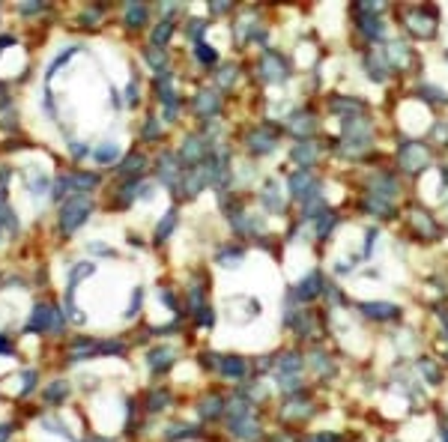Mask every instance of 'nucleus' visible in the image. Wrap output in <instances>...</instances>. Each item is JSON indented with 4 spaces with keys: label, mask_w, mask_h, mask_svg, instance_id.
<instances>
[{
    "label": "nucleus",
    "mask_w": 448,
    "mask_h": 442,
    "mask_svg": "<svg viewBox=\"0 0 448 442\" xmlns=\"http://www.w3.org/2000/svg\"><path fill=\"white\" fill-rule=\"evenodd\" d=\"M84 442H111V439H99V436H90V439H84Z\"/></svg>",
    "instance_id": "7c9ffc66"
},
{
    "label": "nucleus",
    "mask_w": 448,
    "mask_h": 442,
    "mask_svg": "<svg viewBox=\"0 0 448 442\" xmlns=\"http://www.w3.org/2000/svg\"><path fill=\"white\" fill-rule=\"evenodd\" d=\"M90 156H93V161H99V165H114V161L120 159V147H116L114 141H105V143H99Z\"/></svg>",
    "instance_id": "423d86ee"
},
{
    "label": "nucleus",
    "mask_w": 448,
    "mask_h": 442,
    "mask_svg": "<svg viewBox=\"0 0 448 442\" xmlns=\"http://www.w3.org/2000/svg\"><path fill=\"white\" fill-rule=\"evenodd\" d=\"M36 380H39V376H36V371H24L21 374V392H18V398H30V394L36 392Z\"/></svg>",
    "instance_id": "ddd939ff"
},
{
    "label": "nucleus",
    "mask_w": 448,
    "mask_h": 442,
    "mask_svg": "<svg viewBox=\"0 0 448 442\" xmlns=\"http://www.w3.org/2000/svg\"><path fill=\"white\" fill-rule=\"evenodd\" d=\"M12 436V425H0V442H9Z\"/></svg>",
    "instance_id": "a878e982"
},
{
    "label": "nucleus",
    "mask_w": 448,
    "mask_h": 442,
    "mask_svg": "<svg viewBox=\"0 0 448 442\" xmlns=\"http://www.w3.org/2000/svg\"><path fill=\"white\" fill-rule=\"evenodd\" d=\"M6 45H15V36H9V33H6V36H0V51H3Z\"/></svg>",
    "instance_id": "c85d7f7f"
},
{
    "label": "nucleus",
    "mask_w": 448,
    "mask_h": 442,
    "mask_svg": "<svg viewBox=\"0 0 448 442\" xmlns=\"http://www.w3.org/2000/svg\"><path fill=\"white\" fill-rule=\"evenodd\" d=\"M69 152H72V159H84V156H90L93 150H90L87 143H81V141H72V143H69Z\"/></svg>",
    "instance_id": "6ab92c4d"
},
{
    "label": "nucleus",
    "mask_w": 448,
    "mask_h": 442,
    "mask_svg": "<svg viewBox=\"0 0 448 442\" xmlns=\"http://www.w3.org/2000/svg\"><path fill=\"white\" fill-rule=\"evenodd\" d=\"M141 299H143V290L138 287V290L132 293V302H129V311H125V317H134V311L141 308Z\"/></svg>",
    "instance_id": "4be33fe9"
},
{
    "label": "nucleus",
    "mask_w": 448,
    "mask_h": 442,
    "mask_svg": "<svg viewBox=\"0 0 448 442\" xmlns=\"http://www.w3.org/2000/svg\"><path fill=\"white\" fill-rule=\"evenodd\" d=\"M174 224H176V212H174V210H170V212L165 215V219H161V221H159V228H156V239H159V242H161V239H165V237H167V233H170V230H174Z\"/></svg>",
    "instance_id": "4468645a"
},
{
    "label": "nucleus",
    "mask_w": 448,
    "mask_h": 442,
    "mask_svg": "<svg viewBox=\"0 0 448 442\" xmlns=\"http://www.w3.org/2000/svg\"><path fill=\"white\" fill-rule=\"evenodd\" d=\"M143 21H147V6L143 3H125V24L138 27Z\"/></svg>",
    "instance_id": "1a4fd4ad"
},
{
    "label": "nucleus",
    "mask_w": 448,
    "mask_h": 442,
    "mask_svg": "<svg viewBox=\"0 0 448 442\" xmlns=\"http://www.w3.org/2000/svg\"><path fill=\"white\" fill-rule=\"evenodd\" d=\"M125 96H129V105H134V102H138V99H134V96H138V84H134V81L129 84V90H125Z\"/></svg>",
    "instance_id": "393cba45"
},
{
    "label": "nucleus",
    "mask_w": 448,
    "mask_h": 442,
    "mask_svg": "<svg viewBox=\"0 0 448 442\" xmlns=\"http://www.w3.org/2000/svg\"><path fill=\"white\" fill-rule=\"evenodd\" d=\"M63 326H66V314L54 305H45V302H36L33 311H30V320H27V332L33 335H42V332H54L60 335Z\"/></svg>",
    "instance_id": "f03ea898"
},
{
    "label": "nucleus",
    "mask_w": 448,
    "mask_h": 442,
    "mask_svg": "<svg viewBox=\"0 0 448 442\" xmlns=\"http://www.w3.org/2000/svg\"><path fill=\"white\" fill-rule=\"evenodd\" d=\"M159 168H161V177H165V183L174 185V179H176V165H174V159L165 156V165L159 161Z\"/></svg>",
    "instance_id": "f3484780"
},
{
    "label": "nucleus",
    "mask_w": 448,
    "mask_h": 442,
    "mask_svg": "<svg viewBox=\"0 0 448 442\" xmlns=\"http://www.w3.org/2000/svg\"><path fill=\"white\" fill-rule=\"evenodd\" d=\"M197 60L201 63H215V48H210V45H197Z\"/></svg>",
    "instance_id": "412c9836"
},
{
    "label": "nucleus",
    "mask_w": 448,
    "mask_h": 442,
    "mask_svg": "<svg viewBox=\"0 0 448 442\" xmlns=\"http://www.w3.org/2000/svg\"><path fill=\"white\" fill-rule=\"evenodd\" d=\"M221 371L227 376H242V371H245V365H242V359H224Z\"/></svg>",
    "instance_id": "dca6fc26"
},
{
    "label": "nucleus",
    "mask_w": 448,
    "mask_h": 442,
    "mask_svg": "<svg viewBox=\"0 0 448 442\" xmlns=\"http://www.w3.org/2000/svg\"><path fill=\"white\" fill-rule=\"evenodd\" d=\"M143 134H147V138H156V134H159V125H156V120H150V125H147V129H143Z\"/></svg>",
    "instance_id": "bb28decb"
},
{
    "label": "nucleus",
    "mask_w": 448,
    "mask_h": 442,
    "mask_svg": "<svg viewBox=\"0 0 448 442\" xmlns=\"http://www.w3.org/2000/svg\"><path fill=\"white\" fill-rule=\"evenodd\" d=\"M445 442H448V434H445Z\"/></svg>",
    "instance_id": "2f4dec72"
},
{
    "label": "nucleus",
    "mask_w": 448,
    "mask_h": 442,
    "mask_svg": "<svg viewBox=\"0 0 448 442\" xmlns=\"http://www.w3.org/2000/svg\"><path fill=\"white\" fill-rule=\"evenodd\" d=\"M203 416H215L218 412V398H212V401H203Z\"/></svg>",
    "instance_id": "5701e85b"
},
{
    "label": "nucleus",
    "mask_w": 448,
    "mask_h": 442,
    "mask_svg": "<svg viewBox=\"0 0 448 442\" xmlns=\"http://www.w3.org/2000/svg\"><path fill=\"white\" fill-rule=\"evenodd\" d=\"M96 272V263L93 260H81V263H75L69 269V284H66V290H75V287L84 281V278H90Z\"/></svg>",
    "instance_id": "39448f33"
},
{
    "label": "nucleus",
    "mask_w": 448,
    "mask_h": 442,
    "mask_svg": "<svg viewBox=\"0 0 448 442\" xmlns=\"http://www.w3.org/2000/svg\"><path fill=\"white\" fill-rule=\"evenodd\" d=\"M96 185H99V177L90 174V170H81V174H63V177L54 179L51 197L54 201H60V203H66V201H72V197H78V194H87L90 188H96Z\"/></svg>",
    "instance_id": "f257e3e1"
},
{
    "label": "nucleus",
    "mask_w": 448,
    "mask_h": 442,
    "mask_svg": "<svg viewBox=\"0 0 448 442\" xmlns=\"http://www.w3.org/2000/svg\"><path fill=\"white\" fill-rule=\"evenodd\" d=\"M170 359H174L170 350H152L150 353V368L152 371H165V368H170Z\"/></svg>",
    "instance_id": "9d476101"
},
{
    "label": "nucleus",
    "mask_w": 448,
    "mask_h": 442,
    "mask_svg": "<svg viewBox=\"0 0 448 442\" xmlns=\"http://www.w3.org/2000/svg\"><path fill=\"white\" fill-rule=\"evenodd\" d=\"M21 177H24V183H27V188H30V194H33V197L48 194L51 179H48V174H45V170H39V168H24V170H21Z\"/></svg>",
    "instance_id": "20e7f679"
},
{
    "label": "nucleus",
    "mask_w": 448,
    "mask_h": 442,
    "mask_svg": "<svg viewBox=\"0 0 448 442\" xmlns=\"http://www.w3.org/2000/svg\"><path fill=\"white\" fill-rule=\"evenodd\" d=\"M42 9H45V3H39V0H27V3L18 6V12L21 15H36V12H42Z\"/></svg>",
    "instance_id": "aec40b11"
},
{
    "label": "nucleus",
    "mask_w": 448,
    "mask_h": 442,
    "mask_svg": "<svg viewBox=\"0 0 448 442\" xmlns=\"http://www.w3.org/2000/svg\"><path fill=\"white\" fill-rule=\"evenodd\" d=\"M0 356H12V344L6 335H0Z\"/></svg>",
    "instance_id": "b1692460"
},
{
    "label": "nucleus",
    "mask_w": 448,
    "mask_h": 442,
    "mask_svg": "<svg viewBox=\"0 0 448 442\" xmlns=\"http://www.w3.org/2000/svg\"><path fill=\"white\" fill-rule=\"evenodd\" d=\"M90 212H93V201H90L87 194H78V197H72V201L60 203V230L75 233L81 224L90 219Z\"/></svg>",
    "instance_id": "7ed1b4c3"
},
{
    "label": "nucleus",
    "mask_w": 448,
    "mask_h": 442,
    "mask_svg": "<svg viewBox=\"0 0 448 442\" xmlns=\"http://www.w3.org/2000/svg\"><path fill=\"white\" fill-rule=\"evenodd\" d=\"M42 428H45V430H51V434H54V436H66V439H72V434H69V428H66V425H63V421H60V419H51V416H48V419H42Z\"/></svg>",
    "instance_id": "f8f14e48"
},
{
    "label": "nucleus",
    "mask_w": 448,
    "mask_h": 442,
    "mask_svg": "<svg viewBox=\"0 0 448 442\" xmlns=\"http://www.w3.org/2000/svg\"><path fill=\"white\" fill-rule=\"evenodd\" d=\"M215 108H218L215 96H212V93H201V99H197V111L206 114V111H215Z\"/></svg>",
    "instance_id": "a211bd4d"
},
{
    "label": "nucleus",
    "mask_w": 448,
    "mask_h": 442,
    "mask_svg": "<svg viewBox=\"0 0 448 442\" xmlns=\"http://www.w3.org/2000/svg\"><path fill=\"white\" fill-rule=\"evenodd\" d=\"M141 168H143V156H138V152H132V156L120 165V174H123V177H132V174H141Z\"/></svg>",
    "instance_id": "9b49d317"
},
{
    "label": "nucleus",
    "mask_w": 448,
    "mask_h": 442,
    "mask_svg": "<svg viewBox=\"0 0 448 442\" xmlns=\"http://www.w3.org/2000/svg\"><path fill=\"white\" fill-rule=\"evenodd\" d=\"M90 251H96V254H111V248H105V245H99V242H93V245H87Z\"/></svg>",
    "instance_id": "cd10ccee"
},
{
    "label": "nucleus",
    "mask_w": 448,
    "mask_h": 442,
    "mask_svg": "<svg viewBox=\"0 0 448 442\" xmlns=\"http://www.w3.org/2000/svg\"><path fill=\"white\" fill-rule=\"evenodd\" d=\"M42 398L48 403H63L69 398V383L66 380H54L51 385H45V389H42Z\"/></svg>",
    "instance_id": "6e6552de"
},
{
    "label": "nucleus",
    "mask_w": 448,
    "mask_h": 442,
    "mask_svg": "<svg viewBox=\"0 0 448 442\" xmlns=\"http://www.w3.org/2000/svg\"><path fill=\"white\" fill-rule=\"evenodd\" d=\"M170 33H174V24L170 21H161L156 30H152V45H165L170 39Z\"/></svg>",
    "instance_id": "2eb2a0df"
},
{
    "label": "nucleus",
    "mask_w": 448,
    "mask_h": 442,
    "mask_svg": "<svg viewBox=\"0 0 448 442\" xmlns=\"http://www.w3.org/2000/svg\"><path fill=\"white\" fill-rule=\"evenodd\" d=\"M188 30H192V36H201L203 33V21H192V27H188Z\"/></svg>",
    "instance_id": "c756f323"
},
{
    "label": "nucleus",
    "mask_w": 448,
    "mask_h": 442,
    "mask_svg": "<svg viewBox=\"0 0 448 442\" xmlns=\"http://www.w3.org/2000/svg\"><path fill=\"white\" fill-rule=\"evenodd\" d=\"M81 48H78V45H72V48H66V51H63V54H57V57H54L51 60V66L48 69H45V90H48V84H51V78L54 75H57V69L60 66H66V63L72 60V57H75V54H78Z\"/></svg>",
    "instance_id": "0eeeda50"
}]
</instances>
